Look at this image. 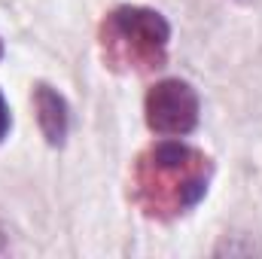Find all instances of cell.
Here are the masks:
<instances>
[{
    "label": "cell",
    "instance_id": "1",
    "mask_svg": "<svg viewBox=\"0 0 262 259\" xmlns=\"http://www.w3.org/2000/svg\"><path fill=\"white\" fill-rule=\"evenodd\" d=\"M210 159L186 143L162 140L134 165V201L146 217L171 220L195 207L210 183Z\"/></svg>",
    "mask_w": 262,
    "mask_h": 259
},
{
    "label": "cell",
    "instance_id": "2",
    "mask_svg": "<svg viewBox=\"0 0 262 259\" xmlns=\"http://www.w3.org/2000/svg\"><path fill=\"white\" fill-rule=\"evenodd\" d=\"M171 28L156 9L119 6L101 25L104 61L119 73H152L168 61Z\"/></svg>",
    "mask_w": 262,
    "mask_h": 259
},
{
    "label": "cell",
    "instance_id": "3",
    "mask_svg": "<svg viewBox=\"0 0 262 259\" xmlns=\"http://www.w3.org/2000/svg\"><path fill=\"white\" fill-rule=\"evenodd\" d=\"M146 125L156 134L180 137L198 125V95L183 79H162L146 95Z\"/></svg>",
    "mask_w": 262,
    "mask_h": 259
},
{
    "label": "cell",
    "instance_id": "4",
    "mask_svg": "<svg viewBox=\"0 0 262 259\" xmlns=\"http://www.w3.org/2000/svg\"><path fill=\"white\" fill-rule=\"evenodd\" d=\"M34 107H37V122L43 137L52 143V146H61L67 137V104L64 98L49 89V85H37L34 92Z\"/></svg>",
    "mask_w": 262,
    "mask_h": 259
},
{
    "label": "cell",
    "instance_id": "5",
    "mask_svg": "<svg viewBox=\"0 0 262 259\" xmlns=\"http://www.w3.org/2000/svg\"><path fill=\"white\" fill-rule=\"evenodd\" d=\"M9 134V107H6V101H3V95H0V140Z\"/></svg>",
    "mask_w": 262,
    "mask_h": 259
},
{
    "label": "cell",
    "instance_id": "6",
    "mask_svg": "<svg viewBox=\"0 0 262 259\" xmlns=\"http://www.w3.org/2000/svg\"><path fill=\"white\" fill-rule=\"evenodd\" d=\"M0 58H3V43H0Z\"/></svg>",
    "mask_w": 262,
    "mask_h": 259
},
{
    "label": "cell",
    "instance_id": "7",
    "mask_svg": "<svg viewBox=\"0 0 262 259\" xmlns=\"http://www.w3.org/2000/svg\"><path fill=\"white\" fill-rule=\"evenodd\" d=\"M0 250H3V238H0Z\"/></svg>",
    "mask_w": 262,
    "mask_h": 259
}]
</instances>
